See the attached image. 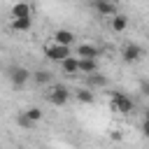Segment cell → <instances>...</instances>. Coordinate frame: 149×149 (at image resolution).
Listing matches in <instances>:
<instances>
[{
    "mask_svg": "<svg viewBox=\"0 0 149 149\" xmlns=\"http://www.w3.org/2000/svg\"><path fill=\"white\" fill-rule=\"evenodd\" d=\"M7 77H9V81H12V86H16V88H21L28 79H33V72L28 70V68H23V65H14V68H9V72H7Z\"/></svg>",
    "mask_w": 149,
    "mask_h": 149,
    "instance_id": "4",
    "label": "cell"
},
{
    "mask_svg": "<svg viewBox=\"0 0 149 149\" xmlns=\"http://www.w3.org/2000/svg\"><path fill=\"white\" fill-rule=\"evenodd\" d=\"M142 88H144V93H147V98H149V84H147V81H142Z\"/></svg>",
    "mask_w": 149,
    "mask_h": 149,
    "instance_id": "20",
    "label": "cell"
},
{
    "mask_svg": "<svg viewBox=\"0 0 149 149\" xmlns=\"http://www.w3.org/2000/svg\"><path fill=\"white\" fill-rule=\"evenodd\" d=\"M142 135L149 137V119H147V116H144V121H142Z\"/></svg>",
    "mask_w": 149,
    "mask_h": 149,
    "instance_id": "19",
    "label": "cell"
},
{
    "mask_svg": "<svg viewBox=\"0 0 149 149\" xmlns=\"http://www.w3.org/2000/svg\"><path fill=\"white\" fill-rule=\"evenodd\" d=\"M142 56H144V49H142L140 44H135V42H128V44L121 49V58H123L126 63H137V61H142Z\"/></svg>",
    "mask_w": 149,
    "mask_h": 149,
    "instance_id": "5",
    "label": "cell"
},
{
    "mask_svg": "<svg viewBox=\"0 0 149 149\" xmlns=\"http://www.w3.org/2000/svg\"><path fill=\"white\" fill-rule=\"evenodd\" d=\"M109 107H112V112L128 114V112L133 109V100H130L126 93H121V91H112V93H109Z\"/></svg>",
    "mask_w": 149,
    "mask_h": 149,
    "instance_id": "3",
    "label": "cell"
},
{
    "mask_svg": "<svg viewBox=\"0 0 149 149\" xmlns=\"http://www.w3.org/2000/svg\"><path fill=\"white\" fill-rule=\"evenodd\" d=\"M12 19H30V5L28 2H16L12 7Z\"/></svg>",
    "mask_w": 149,
    "mask_h": 149,
    "instance_id": "14",
    "label": "cell"
},
{
    "mask_svg": "<svg viewBox=\"0 0 149 149\" xmlns=\"http://www.w3.org/2000/svg\"><path fill=\"white\" fill-rule=\"evenodd\" d=\"M30 26H33V19H12V28L19 30V33L30 30Z\"/></svg>",
    "mask_w": 149,
    "mask_h": 149,
    "instance_id": "16",
    "label": "cell"
},
{
    "mask_svg": "<svg viewBox=\"0 0 149 149\" xmlns=\"http://www.w3.org/2000/svg\"><path fill=\"white\" fill-rule=\"evenodd\" d=\"M74 98H77L81 105H93V102H95V88H91V86L77 88V91H74Z\"/></svg>",
    "mask_w": 149,
    "mask_h": 149,
    "instance_id": "10",
    "label": "cell"
},
{
    "mask_svg": "<svg viewBox=\"0 0 149 149\" xmlns=\"http://www.w3.org/2000/svg\"><path fill=\"white\" fill-rule=\"evenodd\" d=\"M86 86H91V88H105V86H107V77L100 74V72L86 74Z\"/></svg>",
    "mask_w": 149,
    "mask_h": 149,
    "instance_id": "13",
    "label": "cell"
},
{
    "mask_svg": "<svg viewBox=\"0 0 149 149\" xmlns=\"http://www.w3.org/2000/svg\"><path fill=\"white\" fill-rule=\"evenodd\" d=\"M147 42H149V35H147Z\"/></svg>",
    "mask_w": 149,
    "mask_h": 149,
    "instance_id": "22",
    "label": "cell"
},
{
    "mask_svg": "<svg viewBox=\"0 0 149 149\" xmlns=\"http://www.w3.org/2000/svg\"><path fill=\"white\" fill-rule=\"evenodd\" d=\"M16 123H19V126H23V128H35V126H37V123L26 114V112H21V114L16 116Z\"/></svg>",
    "mask_w": 149,
    "mask_h": 149,
    "instance_id": "17",
    "label": "cell"
},
{
    "mask_svg": "<svg viewBox=\"0 0 149 149\" xmlns=\"http://www.w3.org/2000/svg\"><path fill=\"white\" fill-rule=\"evenodd\" d=\"M93 7H95V12H98L100 16H107V19H112V16L116 14L114 0H93Z\"/></svg>",
    "mask_w": 149,
    "mask_h": 149,
    "instance_id": "8",
    "label": "cell"
},
{
    "mask_svg": "<svg viewBox=\"0 0 149 149\" xmlns=\"http://www.w3.org/2000/svg\"><path fill=\"white\" fill-rule=\"evenodd\" d=\"M79 70H81V74L98 72V58H79Z\"/></svg>",
    "mask_w": 149,
    "mask_h": 149,
    "instance_id": "15",
    "label": "cell"
},
{
    "mask_svg": "<svg viewBox=\"0 0 149 149\" xmlns=\"http://www.w3.org/2000/svg\"><path fill=\"white\" fill-rule=\"evenodd\" d=\"M33 81L37 86H51L54 84V72L51 70H35L33 72Z\"/></svg>",
    "mask_w": 149,
    "mask_h": 149,
    "instance_id": "11",
    "label": "cell"
},
{
    "mask_svg": "<svg viewBox=\"0 0 149 149\" xmlns=\"http://www.w3.org/2000/svg\"><path fill=\"white\" fill-rule=\"evenodd\" d=\"M47 100H49L51 105H56V107H63V105L70 100V88H68L65 84H51V88H49V93H47Z\"/></svg>",
    "mask_w": 149,
    "mask_h": 149,
    "instance_id": "2",
    "label": "cell"
},
{
    "mask_svg": "<svg viewBox=\"0 0 149 149\" xmlns=\"http://www.w3.org/2000/svg\"><path fill=\"white\" fill-rule=\"evenodd\" d=\"M144 116H147V119H149V107H147V112H144Z\"/></svg>",
    "mask_w": 149,
    "mask_h": 149,
    "instance_id": "21",
    "label": "cell"
},
{
    "mask_svg": "<svg viewBox=\"0 0 149 149\" xmlns=\"http://www.w3.org/2000/svg\"><path fill=\"white\" fill-rule=\"evenodd\" d=\"M109 28H112V33H123V30L128 28V16L116 12V14L109 19Z\"/></svg>",
    "mask_w": 149,
    "mask_h": 149,
    "instance_id": "12",
    "label": "cell"
},
{
    "mask_svg": "<svg viewBox=\"0 0 149 149\" xmlns=\"http://www.w3.org/2000/svg\"><path fill=\"white\" fill-rule=\"evenodd\" d=\"M26 114H28L35 123H37V121H42V109H40V107H28V109H26Z\"/></svg>",
    "mask_w": 149,
    "mask_h": 149,
    "instance_id": "18",
    "label": "cell"
},
{
    "mask_svg": "<svg viewBox=\"0 0 149 149\" xmlns=\"http://www.w3.org/2000/svg\"><path fill=\"white\" fill-rule=\"evenodd\" d=\"M61 72L65 74V77H77V74H81V70H79V56H68L65 61H61Z\"/></svg>",
    "mask_w": 149,
    "mask_h": 149,
    "instance_id": "6",
    "label": "cell"
},
{
    "mask_svg": "<svg viewBox=\"0 0 149 149\" xmlns=\"http://www.w3.org/2000/svg\"><path fill=\"white\" fill-rule=\"evenodd\" d=\"M74 56H79V58H98L100 49L95 44H91V42H81V44L74 47Z\"/></svg>",
    "mask_w": 149,
    "mask_h": 149,
    "instance_id": "7",
    "label": "cell"
},
{
    "mask_svg": "<svg viewBox=\"0 0 149 149\" xmlns=\"http://www.w3.org/2000/svg\"><path fill=\"white\" fill-rule=\"evenodd\" d=\"M51 37H54V42H58V44H68V47H72V44H74V40H77V37H74V33H72V30H68V28H56Z\"/></svg>",
    "mask_w": 149,
    "mask_h": 149,
    "instance_id": "9",
    "label": "cell"
},
{
    "mask_svg": "<svg viewBox=\"0 0 149 149\" xmlns=\"http://www.w3.org/2000/svg\"><path fill=\"white\" fill-rule=\"evenodd\" d=\"M44 56H47L49 61H54V63H61V61H65L68 56H72V47H68V44H58V42H51V44L44 47Z\"/></svg>",
    "mask_w": 149,
    "mask_h": 149,
    "instance_id": "1",
    "label": "cell"
}]
</instances>
